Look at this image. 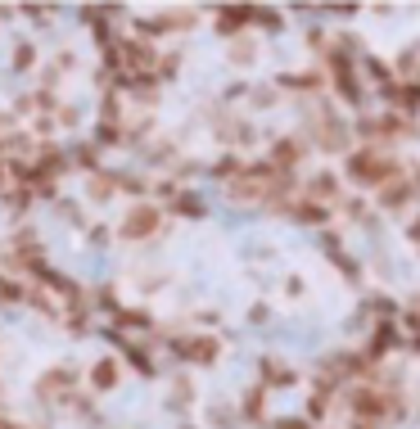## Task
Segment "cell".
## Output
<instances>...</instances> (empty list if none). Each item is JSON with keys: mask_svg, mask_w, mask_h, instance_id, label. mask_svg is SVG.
<instances>
[{"mask_svg": "<svg viewBox=\"0 0 420 429\" xmlns=\"http://www.w3.org/2000/svg\"><path fill=\"white\" fill-rule=\"evenodd\" d=\"M348 172H352L357 181H366V186H380V190H384V181H393L397 163H393L389 154H380V149H362V154L348 158Z\"/></svg>", "mask_w": 420, "mask_h": 429, "instance_id": "obj_1", "label": "cell"}, {"mask_svg": "<svg viewBox=\"0 0 420 429\" xmlns=\"http://www.w3.org/2000/svg\"><path fill=\"white\" fill-rule=\"evenodd\" d=\"M149 226H154V212H149V208H140L136 217L127 222V235H136V231H149Z\"/></svg>", "mask_w": 420, "mask_h": 429, "instance_id": "obj_2", "label": "cell"}, {"mask_svg": "<svg viewBox=\"0 0 420 429\" xmlns=\"http://www.w3.org/2000/svg\"><path fill=\"white\" fill-rule=\"evenodd\" d=\"M95 375H100V389H109V380H113V375H117V371L109 366V361H104V366H100V371H95Z\"/></svg>", "mask_w": 420, "mask_h": 429, "instance_id": "obj_3", "label": "cell"}, {"mask_svg": "<svg viewBox=\"0 0 420 429\" xmlns=\"http://www.w3.org/2000/svg\"><path fill=\"white\" fill-rule=\"evenodd\" d=\"M280 429H307V425H280Z\"/></svg>", "mask_w": 420, "mask_h": 429, "instance_id": "obj_4", "label": "cell"}]
</instances>
